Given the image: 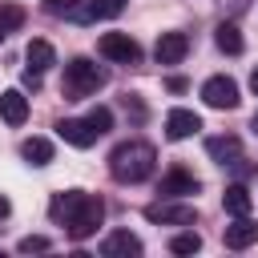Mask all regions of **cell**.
I'll return each instance as SVG.
<instances>
[{"label": "cell", "mask_w": 258, "mask_h": 258, "mask_svg": "<svg viewBox=\"0 0 258 258\" xmlns=\"http://www.w3.org/2000/svg\"><path fill=\"white\" fill-rule=\"evenodd\" d=\"M153 165H157V149L149 141H125V145H117L109 153V173L117 181H125V185L145 181L153 173Z\"/></svg>", "instance_id": "6da1fadb"}, {"label": "cell", "mask_w": 258, "mask_h": 258, "mask_svg": "<svg viewBox=\"0 0 258 258\" xmlns=\"http://www.w3.org/2000/svg\"><path fill=\"white\" fill-rule=\"evenodd\" d=\"M105 85V69H97L89 56H73L69 64H64V93H69V101H81V97H89V93H97Z\"/></svg>", "instance_id": "7a4b0ae2"}, {"label": "cell", "mask_w": 258, "mask_h": 258, "mask_svg": "<svg viewBox=\"0 0 258 258\" xmlns=\"http://www.w3.org/2000/svg\"><path fill=\"white\" fill-rule=\"evenodd\" d=\"M101 218H105V202H101V198H93V194H85V198H81V206L73 210V218L64 222V230H69V238H73V242H85L89 234H97Z\"/></svg>", "instance_id": "3957f363"}, {"label": "cell", "mask_w": 258, "mask_h": 258, "mask_svg": "<svg viewBox=\"0 0 258 258\" xmlns=\"http://www.w3.org/2000/svg\"><path fill=\"white\" fill-rule=\"evenodd\" d=\"M97 52L113 64H137L141 60V44L129 36V32H101L97 40Z\"/></svg>", "instance_id": "277c9868"}, {"label": "cell", "mask_w": 258, "mask_h": 258, "mask_svg": "<svg viewBox=\"0 0 258 258\" xmlns=\"http://www.w3.org/2000/svg\"><path fill=\"white\" fill-rule=\"evenodd\" d=\"M145 218L153 226H194V206L181 198H161V202L145 206Z\"/></svg>", "instance_id": "5b68a950"}, {"label": "cell", "mask_w": 258, "mask_h": 258, "mask_svg": "<svg viewBox=\"0 0 258 258\" xmlns=\"http://www.w3.org/2000/svg\"><path fill=\"white\" fill-rule=\"evenodd\" d=\"M202 101L210 105V109H238V81L234 77H210L206 85H202Z\"/></svg>", "instance_id": "8992f818"}, {"label": "cell", "mask_w": 258, "mask_h": 258, "mask_svg": "<svg viewBox=\"0 0 258 258\" xmlns=\"http://www.w3.org/2000/svg\"><path fill=\"white\" fill-rule=\"evenodd\" d=\"M185 52H189V36L185 32H161L157 44H153L157 64H177V60H185Z\"/></svg>", "instance_id": "52a82bcc"}, {"label": "cell", "mask_w": 258, "mask_h": 258, "mask_svg": "<svg viewBox=\"0 0 258 258\" xmlns=\"http://www.w3.org/2000/svg\"><path fill=\"white\" fill-rule=\"evenodd\" d=\"M202 129V117L194 113V109H169L165 113V137L169 141H185V137H194Z\"/></svg>", "instance_id": "ba28073f"}, {"label": "cell", "mask_w": 258, "mask_h": 258, "mask_svg": "<svg viewBox=\"0 0 258 258\" xmlns=\"http://www.w3.org/2000/svg\"><path fill=\"white\" fill-rule=\"evenodd\" d=\"M56 137H60V141H69V145H77V149H89V145L97 141V129H93L89 121L64 117V121H56Z\"/></svg>", "instance_id": "9c48e42d"}, {"label": "cell", "mask_w": 258, "mask_h": 258, "mask_svg": "<svg viewBox=\"0 0 258 258\" xmlns=\"http://www.w3.org/2000/svg\"><path fill=\"white\" fill-rule=\"evenodd\" d=\"M157 194L161 198H185V194H198V177L189 173V169H181V165H173L165 177H161V185H157Z\"/></svg>", "instance_id": "30bf717a"}, {"label": "cell", "mask_w": 258, "mask_h": 258, "mask_svg": "<svg viewBox=\"0 0 258 258\" xmlns=\"http://www.w3.org/2000/svg\"><path fill=\"white\" fill-rule=\"evenodd\" d=\"M101 254H105V258H137V254H141V238L129 234V230H113V234L101 242Z\"/></svg>", "instance_id": "8fae6325"}, {"label": "cell", "mask_w": 258, "mask_h": 258, "mask_svg": "<svg viewBox=\"0 0 258 258\" xmlns=\"http://www.w3.org/2000/svg\"><path fill=\"white\" fill-rule=\"evenodd\" d=\"M206 153L218 161V165H242V141L238 137H210L206 141Z\"/></svg>", "instance_id": "7c38bea8"}, {"label": "cell", "mask_w": 258, "mask_h": 258, "mask_svg": "<svg viewBox=\"0 0 258 258\" xmlns=\"http://www.w3.org/2000/svg\"><path fill=\"white\" fill-rule=\"evenodd\" d=\"M0 117H4L8 125H24V121H28V97H24L20 89L0 93Z\"/></svg>", "instance_id": "4fadbf2b"}, {"label": "cell", "mask_w": 258, "mask_h": 258, "mask_svg": "<svg viewBox=\"0 0 258 258\" xmlns=\"http://www.w3.org/2000/svg\"><path fill=\"white\" fill-rule=\"evenodd\" d=\"M258 242V222H250L246 214L234 222V226H226V246L230 250H246V246H254Z\"/></svg>", "instance_id": "5bb4252c"}, {"label": "cell", "mask_w": 258, "mask_h": 258, "mask_svg": "<svg viewBox=\"0 0 258 258\" xmlns=\"http://www.w3.org/2000/svg\"><path fill=\"white\" fill-rule=\"evenodd\" d=\"M214 40H218V48H222L226 56H238V52L246 48V40H242V28H238L234 20H222V24L214 28Z\"/></svg>", "instance_id": "9a60e30c"}, {"label": "cell", "mask_w": 258, "mask_h": 258, "mask_svg": "<svg viewBox=\"0 0 258 258\" xmlns=\"http://www.w3.org/2000/svg\"><path fill=\"white\" fill-rule=\"evenodd\" d=\"M24 60H28V69H32V73H44V69H52V64H56V52H52V44H48V40H28Z\"/></svg>", "instance_id": "2e32d148"}, {"label": "cell", "mask_w": 258, "mask_h": 258, "mask_svg": "<svg viewBox=\"0 0 258 258\" xmlns=\"http://www.w3.org/2000/svg\"><path fill=\"white\" fill-rule=\"evenodd\" d=\"M20 157L28 165H48L52 161V141L48 137H24L20 141Z\"/></svg>", "instance_id": "e0dca14e"}, {"label": "cell", "mask_w": 258, "mask_h": 258, "mask_svg": "<svg viewBox=\"0 0 258 258\" xmlns=\"http://www.w3.org/2000/svg\"><path fill=\"white\" fill-rule=\"evenodd\" d=\"M222 206H226V214L242 218V214H250L254 198H250V189H246L242 181H234V185H226V194H222Z\"/></svg>", "instance_id": "ac0fdd59"}, {"label": "cell", "mask_w": 258, "mask_h": 258, "mask_svg": "<svg viewBox=\"0 0 258 258\" xmlns=\"http://www.w3.org/2000/svg\"><path fill=\"white\" fill-rule=\"evenodd\" d=\"M81 198H85L81 189H69V194H56V198H52V206H48V214H52V222H69V218H73V210L81 206Z\"/></svg>", "instance_id": "d6986e66"}, {"label": "cell", "mask_w": 258, "mask_h": 258, "mask_svg": "<svg viewBox=\"0 0 258 258\" xmlns=\"http://www.w3.org/2000/svg\"><path fill=\"white\" fill-rule=\"evenodd\" d=\"M125 12V0H89L85 8V20H113Z\"/></svg>", "instance_id": "ffe728a7"}, {"label": "cell", "mask_w": 258, "mask_h": 258, "mask_svg": "<svg viewBox=\"0 0 258 258\" xmlns=\"http://www.w3.org/2000/svg\"><path fill=\"white\" fill-rule=\"evenodd\" d=\"M169 250H173V254H198V250H202V238H198L194 230H181V234L169 238Z\"/></svg>", "instance_id": "44dd1931"}, {"label": "cell", "mask_w": 258, "mask_h": 258, "mask_svg": "<svg viewBox=\"0 0 258 258\" xmlns=\"http://www.w3.org/2000/svg\"><path fill=\"white\" fill-rule=\"evenodd\" d=\"M85 121H89V125L97 129V137H101V133H109V129H113V109H109V105H93Z\"/></svg>", "instance_id": "7402d4cb"}, {"label": "cell", "mask_w": 258, "mask_h": 258, "mask_svg": "<svg viewBox=\"0 0 258 258\" xmlns=\"http://www.w3.org/2000/svg\"><path fill=\"white\" fill-rule=\"evenodd\" d=\"M24 24V8L20 4H0V32H16Z\"/></svg>", "instance_id": "603a6c76"}, {"label": "cell", "mask_w": 258, "mask_h": 258, "mask_svg": "<svg viewBox=\"0 0 258 258\" xmlns=\"http://www.w3.org/2000/svg\"><path fill=\"white\" fill-rule=\"evenodd\" d=\"M48 246H52L48 238H40V234H28V238H20V246H16V250H20V254H44Z\"/></svg>", "instance_id": "cb8c5ba5"}, {"label": "cell", "mask_w": 258, "mask_h": 258, "mask_svg": "<svg viewBox=\"0 0 258 258\" xmlns=\"http://www.w3.org/2000/svg\"><path fill=\"white\" fill-rule=\"evenodd\" d=\"M81 8V0H44V12L48 16H73Z\"/></svg>", "instance_id": "d4e9b609"}, {"label": "cell", "mask_w": 258, "mask_h": 258, "mask_svg": "<svg viewBox=\"0 0 258 258\" xmlns=\"http://www.w3.org/2000/svg\"><path fill=\"white\" fill-rule=\"evenodd\" d=\"M222 4H230V12H242V8L250 4V0H222Z\"/></svg>", "instance_id": "484cf974"}, {"label": "cell", "mask_w": 258, "mask_h": 258, "mask_svg": "<svg viewBox=\"0 0 258 258\" xmlns=\"http://www.w3.org/2000/svg\"><path fill=\"white\" fill-rule=\"evenodd\" d=\"M8 210H12V202H8L4 194H0V218H8Z\"/></svg>", "instance_id": "4316f807"}, {"label": "cell", "mask_w": 258, "mask_h": 258, "mask_svg": "<svg viewBox=\"0 0 258 258\" xmlns=\"http://www.w3.org/2000/svg\"><path fill=\"white\" fill-rule=\"evenodd\" d=\"M250 89H254V97H258V69L250 73Z\"/></svg>", "instance_id": "83f0119b"}, {"label": "cell", "mask_w": 258, "mask_h": 258, "mask_svg": "<svg viewBox=\"0 0 258 258\" xmlns=\"http://www.w3.org/2000/svg\"><path fill=\"white\" fill-rule=\"evenodd\" d=\"M250 129H254V133H258V113H254V121H250Z\"/></svg>", "instance_id": "f1b7e54d"}, {"label": "cell", "mask_w": 258, "mask_h": 258, "mask_svg": "<svg viewBox=\"0 0 258 258\" xmlns=\"http://www.w3.org/2000/svg\"><path fill=\"white\" fill-rule=\"evenodd\" d=\"M0 40H4V32H0Z\"/></svg>", "instance_id": "f546056e"}]
</instances>
